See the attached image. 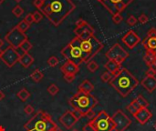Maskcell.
I'll return each instance as SVG.
<instances>
[{"label": "cell", "mask_w": 156, "mask_h": 131, "mask_svg": "<svg viewBox=\"0 0 156 131\" xmlns=\"http://www.w3.org/2000/svg\"><path fill=\"white\" fill-rule=\"evenodd\" d=\"M76 8L71 0H44L40 12L55 26H59Z\"/></svg>", "instance_id": "cell-1"}, {"label": "cell", "mask_w": 156, "mask_h": 131, "mask_svg": "<svg viewBox=\"0 0 156 131\" xmlns=\"http://www.w3.org/2000/svg\"><path fill=\"white\" fill-rule=\"evenodd\" d=\"M87 116V118H89V119H94L95 118V116H96V114H95V112L93 111V110H91V111H90L86 116Z\"/></svg>", "instance_id": "cell-47"}, {"label": "cell", "mask_w": 156, "mask_h": 131, "mask_svg": "<svg viewBox=\"0 0 156 131\" xmlns=\"http://www.w3.org/2000/svg\"><path fill=\"white\" fill-rule=\"evenodd\" d=\"M71 131H79V130H78V129H76V128H74V129H72Z\"/></svg>", "instance_id": "cell-55"}, {"label": "cell", "mask_w": 156, "mask_h": 131, "mask_svg": "<svg viewBox=\"0 0 156 131\" xmlns=\"http://www.w3.org/2000/svg\"><path fill=\"white\" fill-rule=\"evenodd\" d=\"M149 37H156V28L155 27H152L150 30L147 33V36Z\"/></svg>", "instance_id": "cell-43"}, {"label": "cell", "mask_w": 156, "mask_h": 131, "mask_svg": "<svg viewBox=\"0 0 156 131\" xmlns=\"http://www.w3.org/2000/svg\"><path fill=\"white\" fill-rule=\"evenodd\" d=\"M33 14V20H34V23H39L42 18H43V14H42L40 11L38 10H36Z\"/></svg>", "instance_id": "cell-34"}, {"label": "cell", "mask_w": 156, "mask_h": 131, "mask_svg": "<svg viewBox=\"0 0 156 131\" xmlns=\"http://www.w3.org/2000/svg\"><path fill=\"white\" fill-rule=\"evenodd\" d=\"M1 52H2V50H1V49H0V56H1Z\"/></svg>", "instance_id": "cell-56"}, {"label": "cell", "mask_w": 156, "mask_h": 131, "mask_svg": "<svg viewBox=\"0 0 156 131\" xmlns=\"http://www.w3.org/2000/svg\"><path fill=\"white\" fill-rule=\"evenodd\" d=\"M153 127H154V129L156 130V122L154 123V126H153Z\"/></svg>", "instance_id": "cell-53"}, {"label": "cell", "mask_w": 156, "mask_h": 131, "mask_svg": "<svg viewBox=\"0 0 156 131\" xmlns=\"http://www.w3.org/2000/svg\"><path fill=\"white\" fill-rule=\"evenodd\" d=\"M133 116L141 125H144L150 120V119L152 116V114L148 109V108H141Z\"/></svg>", "instance_id": "cell-15"}, {"label": "cell", "mask_w": 156, "mask_h": 131, "mask_svg": "<svg viewBox=\"0 0 156 131\" xmlns=\"http://www.w3.org/2000/svg\"><path fill=\"white\" fill-rule=\"evenodd\" d=\"M60 70L63 73L64 75H75L77 73H79V67L78 65H76L75 63L67 60L61 67H60Z\"/></svg>", "instance_id": "cell-17"}, {"label": "cell", "mask_w": 156, "mask_h": 131, "mask_svg": "<svg viewBox=\"0 0 156 131\" xmlns=\"http://www.w3.org/2000/svg\"><path fill=\"white\" fill-rule=\"evenodd\" d=\"M3 46H4V41H3V39L0 38V48H1Z\"/></svg>", "instance_id": "cell-51"}, {"label": "cell", "mask_w": 156, "mask_h": 131, "mask_svg": "<svg viewBox=\"0 0 156 131\" xmlns=\"http://www.w3.org/2000/svg\"><path fill=\"white\" fill-rule=\"evenodd\" d=\"M112 74L110 72H109V71H105L104 73H102V75L101 76V79H102V82H104V83H106V82H110V79L112 78Z\"/></svg>", "instance_id": "cell-35"}, {"label": "cell", "mask_w": 156, "mask_h": 131, "mask_svg": "<svg viewBox=\"0 0 156 131\" xmlns=\"http://www.w3.org/2000/svg\"><path fill=\"white\" fill-rule=\"evenodd\" d=\"M137 23H138V19L134 16H132V15H131V16L127 18V24H128L129 26H135Z\"/></svg>", "instance_id": "cell-37"}, {"label": "cell", "mask_w": 156, "mask_h": 131, "mask_svg": "<svg viewBox=\"0 0 156 131\" xmlns=\"http://www.w3.org/2000/svg\"><path fill=\"white\" fill-rule=\"evenodd\" d=\"M121 40H122L123 44H125V46L130 49L134 48L141 42L140 37L133 30H129L122 37Z\"/></svg>", "instance_id": "cell-14"}, {"label": "cell", "mask_w": 156, "mask_h": 131, "mask_svg": "<svg viewBox=\"0 0 156 131\" xmlns=\"http://www.w3.org/2000/svg\"><path fill=\"white\" fill-rule=\"evenodd\" d=\"M19 30L21 31V32H23V33H26L28 29H29V27H30V25L28 24V23H26L24 19L23 20H21L17 26H16Z\"/></svg>", "instance_id": "cell-28"}, {"label": "cell", "mask_w": 156, "mask_h": 131, "mask_svg": "<svg viewBox=\"0 0 156 131\" xmlns=\"http://www.w3.org/2000/svg\"><path fill=\"white\" fill-rule=\"evenodd\" d=\"M141 85L149 92L152 93L156 89V78L155 77H145L141 81Z\"/></svg>", "instance_id": "cell-18"}, {"label": "cell", "mask_w": 156, "mask_h": 131, "mask_svg": "<svg viewBox=\"0 0 156 131\" xmlns=\"http://www.w3.org/2000/svg\"><path fill=\"white\" fill-rule=\"evenodd\" d=\"M24 20H25L26 23L29 24V25H31L32 23H34V20H33V14H31V13H28V14L26 15V16L25 17Z\"/></svg>", "instance_id": "cell-40"}, {"label": "cell", "mask_w": 156, "mask_h": 131, "mask_svg": "<svg viewBox=\"0 0 156 131\" xmlns=\"http://www.w3.org/2000/svg\"><path fill=\"white\" fill-rule=\"evenodd\" d=\"M26 39H27L26 35L21 32L17 26L10 29L7 34L5 36V40L9 44L10 47L14 48L15 49L19 48L21 44Z\"/></svg>", "instance_id": "cell-9"}, {"label": "cell", "mask_w": 156, "mask_h": 131, "mask_svg": "<svg viewBox=\"0 0 156 131\" xmlns=\"http://www.w3.org/2000/svg\"><path fill=\"white\" fill-rule=\"evenodd\" d=\"M60 53L67 60L71 61L78 66L85 61V56L80 48V39L77 37H75L65 48H63Z\"/></svg>", "instance_id": "cell-5"}, {"label": "cell", "mask_w": 156, "mask_h": 131, "mask_svg": "<svg viewBox=\"0 0 156 131\" xmlns=\"http://www.w3.org/2000/svg\"><path fill=\"white\" fill-rule=\"evenodd\" d=\"M43 4H44V0H34V1H33L34 7H37L38 9H41Z\"/></svg>", "instance_id": "cell-42"}, {"label": "cell", "mask_w": 156, "mask_h": 131, "mask_svg": "<svg viewBox=\"0 0 156 131\" xmlns=\"http://www.w3.org/2000/svg\"><path fill=\"white\" fill-rule=\"evenodd\" d=\"M24 111L26 115H31L35 112V108L33 106L31 105H26L25 108H24Z\"/></svg>", "instance_id": "cell-38"}, {"label": "cell", "mask_w": 156, "mask_h": 131, "mask_svg": "<svg viewBox=\"0 0 156 131\" xmlns=\"http://www.w3.org/2000/svg\"><path fill=\"white\" fill-rule=\"evenodd\" d=\"M85 31H91L95 33L94 28L84 19H79L76 21V28L74 29V34L76 35V37H79L82 33H84Z\"/></svg>", "instance_id": "cell-16"}, {"label": "cell", "mask_w": 156, "mask_h": 131, "mask_svg": "<svg viewBox=\"0 0 156 131\" xmlns=\"http://www.w3.org/2000/svg\"><path fill=\"white\" fill-rule=\"evenodd\" d=\"M133 0H102L100 2L113 16L116 13H121L125 10Z\"/></svg>", "instance_id": "cell-10"}, {"label": "cell", "mask_w": 156, "mask_h": 131, "mask_svg": "<svg viewBox=\"0 0 156 131\" xmlns=\"http://www.w3.org/2000/svg\"><path fill=\"white\" fill-rule=\"evenodd\" d=\"M150 67H152V68H153L154 70H156V56H155V58H154V61H153L152 65Z\"/></svg>", "instance_id": "cell-49"}, {"label": "cell", "mask_w": 156, "mask_h": 131, "mask_svg": "<svg viewBox=\"0 0 156 131\" xmlns=\"http://www.w3.org/2000/svg\"><path fill=\"white\" fill-rule=\"evenodd\" d=\"M94 90V86L93 84L88 80L85 79L84 81H82L80 83V85L79 86V91L80 92H84V93H88V94H91V92Z\"/></svg>", "instance_id": "cell-22"}, {"label": "cell", "mask_w": 156, "mask_h": 131, "mask_svg": "<svg viewBox=\"0 0 156 131\" xmlns=\"http://www.w3.org/2000/svg\"><path fill=\"white\" fill-rule=\"evenodd\" d=\"M17 97L21 100V101H26L30 97V93L28 92L25 87H23L22 89H20L18 93H17Z\"/></svg>", "instance_id": "cell-26"}, {"label": "cell", "mask_w": 156, "mask_h": 131, "mask_svg": "<svg viewBox=\"0 0 156 131\" xmlns=\"http://www.w3.org/2000/svg\"><path fill=\"white\" fill-rule=\"evenodd\" d=\"M98 1H99V2H101V1H102V0H98Z\"/></svg>", "instance_id": "cell-57"}, {"label": "cell", "mask_w": 156, "mask_h": 131, "mask_svg": "<svg viewBox=\"0 0 156 131\" xmlns=\"http://www.w3.org/2000/svg\"><path fill=\"white\" fill-rule=\"evenodd\" d=\"M44 78V73L42 72L40 69L37 68L35 69L31 74H30V78L34 81V82H40Z\"/></svg>", "instance_id": "cell-23"}, {"label": "cell", "mask_w": 156, "mask_h": 131, "mask_svg": "<svg viewBox=\"0 0 156 131\" xmlns=\"http://www.w3.org/2000/svg\"><path fill=\"white\" fill-rule=\"evenodd\" d=\"M79 121V119L73 115L71 110H67L65 113L62 114V116L60 118V124L66 128V129H71L73 126Z\"/></svg>", "instance_id": "cell-13"}, {"label": "cell", "mask_w": 156, "mask_h": 131, "mask_svg": "<svg viewBox=\"0 0 156 131\" xmlns=\"http://www.w3.org/2000/svg\"><path fill=\"white\" fill-rule=\"evenodd\" d=\"M122 20H123V18H122L121 13H116V14H114L112 16V21H113V23L116 24V25H119L120 23H121Z\"/></svg>", "instance_id": "cell-36"}, {"label": "cell", "mask_w": 156, "mask_h": 131, "mask_svg": "<svg viewBox=\"0 0 156 131\" xmlns=\"http://www.w3.org/2000/svg\"><path fill=\"white\" fill-rule=\"evenodd\" d=\"M72 113H73V115L76 116V118H77L79 120L81 118H83V115H82L80 112H79L78 110H74V109H73V110H72Z\"/></svg>", "instance_id": "cell-46"}, {"label": "cell", "mask_w": 156, "mask_h": 131, "mask_svg": "<svg viewBox=\"0 0 156 131\" xmlns=\"http://www.w3.org/2000/svg\"><path fill=\"white\" fill-rule=\"evenodd\" d=\"M105 56L109 60H113L119 65H121L129 57V53L119 43H116L106 52Z\"/></svg>", "instance_id": "cell-8"}, {"label": "cell", "mask_w": 156, "mask_h": 131, "mask_svg": "<svg viewBox=\"0 0 156 131\" xmlns=\"http://www.w3.org/2000/svg\"><path fill=\"white\" fill-rule=\"evenodd\" d=\"M126 108L129 110V112L132 115V116H134L136 113H137V111L141 108H140V106H139V104L137 103V101L135 100V99H133L131 103L126 107Z\"/></svg>", "instance_id": "cell-24"}, {"label": "cell", "mask_w": 156, "mask_h": 131, "mask_svg": "<svg viewBox=\"0 0 156 131\" xmlns=\"http://www.w3.org/2000/svg\"><path fill=\"white\" fill-rule=\"evenodd\" d=\"M19 57L20 56L18 50L9 46L5 50H2L1 56H0V59H1L8 67H12L18 62Z\"/></svg>", "instance_id": "cell-12"}, {"label": "cell", "mask_w": 156, "mask_h": 131, "mask_svg": "<svg viewBox=\"0 0 156 131\" xmlns=\"http://www.w3.org/2000/svg\"><path fill=\"white\" fill-rule=\"evenodd\" d=\"M68 103L72 109L78 110L83 115V116H85L90 111L93 110V108L98 105L99 101L91 94L78 91L69 98Z\"/></svg>", "instance_id": "cell-4"}, {"label": "cell", "mask_w": 156, "mask_h": 131, "mask_svg": "<svg viewBox=\"0 0 156 131\" xmlns=\"http://www.w3.org/2000/svg\"><path fill=\"white\" fill-rule=\"evenodd\" d=\"M15 1H16V2H18V3H19L20 1H22V0H15Z\"/></svg>", "instance_id": "cell-54"}, {"label": "cell", "mask_w": 156, "mask_h": 131, "mask_svg": "<svg viewBox=\"0 0 156 131\" xmlns=\"http://www.w3.org/2000/svg\"><path fill=\"white\" fill-rule=\"evenodd\" d=\"M135 100L137 101V103L139 104V106H140V108H148L149 107V102L141 96V95H139L136 98H135Z\"/></svg>", "instance_id": "cell-29"}, {"label": "cell", "mask_w": 156, "mask_h": 131, "mask_svg": "<svg viewBox=\"0 0 156 131\" xmlns=\"http://www.w3.org/2000/svg\"><path fill=\"white\" fill-rule=\"evenodd\" d=\"M155 56H156V54H153V53H152V52L146 51V53H145V55H144V56H143V60H144L145 64H146L149 67L152 65Z\"/></svg>", "instance_id": "cell-25"}, {"label": "cell", "mask_w": 156, "mask_h": 131, "mask_svg": "<svg viewBox=\"0 0 156 131\" xmlns=\"http://www.w3.org/2000/svg\"><path fill=\"white\" fill-rule=\"evenodd\" d=\"M148 21H149V18L145 14H141L138 18V22H140L141 24H146Z\"/></svg>", "instance_id": "cell-39"}, {"label": "cell", "mask_w": 156, "mask_h": 131, "mask_svg": "<svg viewBox=\"0 0 156 131\" xmlns=\"http://www.w3.org/2000/svg\"><path fill=\"white\" fill-rule=\"evenodd\" d=\"M5 2V0H0V5H1V4H3Z\"/></svg>", "instance_id": "cell-52"}, {"label": "cell", "mask_w": 156, "mask_h": 131, "mask_svg": "<svg viewBox=\"0 0 156 131\" xmlns=\"http://www.w3.org/2000/svg\"><path fill=\"white\" fill-rule=\"evenodd\" d=\"M143 46L144 47L146 51L156 54V37H146L143 40Z\"/></svg>", "instance_id": "cell-19"}, {"label": "cell", "mask_w": 156, "mask_h": 131, "mask_svg": "<svg viewBox=\"0 0 156 131\" xmlns=\"http://www.w3.org/2000/svg\"><path fill=\"white\" fill-rule=\"evenodd\" d=\"M54 131H63V130H62V129H61V128H60L59 126H57V127L54 128Z\"/></svg>", "instance_id": "cell-50"}, {"label": "cell", "mask_w": 156, "mask_h": 131, "mask_svg": "<svg viewBox=\"0 0 156 131\" xmlns=\"http://www.w3.org/2000/svg\"><path fill=\"white\" fill-rule=\"evenodd\" d=\"M87 68L91 73H94L95 71H97L99 69V65L94 60H91L87 63Z\"/></svg>", "instance_id": "cell-32"}, {"label": "cell", "mask_w": 156, "mask_h": 131, "mask_svg": "<svg viewBox=\"0 0 156 131\" xmlns=\"http://www.w3.org/2000/svg\"><path fill=\"white\" fill-rule=\"evenodd\" d=\"M83 131H95V129L92 127V125L91 124V122H89L83 127Z\"/></svg>", "instance_id": "cell-45"}, {"label": "cell", "mask_w": 156, "mask_h": 131, "mask_svg": "<svg viewBox=\"0 0 156 131\" xmlns=\"http://www.w3.org/2000/svg\"><path fill=\"white\" fill-rule=\"evenodd\" d=\"M18 62L20 63V65L23 67L27 68L34 63V57L29 53H25V54L20 56Z\"/></svg>", "instance_id": "cell-21"}, {"label": "cell", "mask_w": 156, "mask_h": 131, "mask_svg": "<svg viewBox=\"0 0 156 131\" xmlns=\"http://www.w3.org/2000/svg\"><path fill=\"white\" fill-rule=\"evenodd\" d=\"M48 92L49 95L51 96H56L57 94H58L60 92V89H59V86H57L56 84H51L48 86Z\"/></svg>", "instance_id": "cell-31"}, {"label": "cell", "mask_w": 156, "mask_h": 131, "mask_svg": "<svg viewBox=\"0 0 156 131\" xmlns=\"http://www.w3.org/2000/svg\"><path fill=\"white\" fill-rule=\"evenodd\" d=\"M63 78H64V80L66 82H68V83H71V82H73L75 80V75H69V74H68V75H64Z\"/></svg>", "instance_id": "cell-41"}, {"label": "cell", "mask_w": 156, "mask_h": 131, "mask_svg": "<svg viewBox=\"0 0 156 131\" xmlns=\"http://www.w3.org/2000/svg\"><path fill=\"white\" fill-rule=\"evenodd\" d=\"M90 122L95 131H113L115 129V125L111 116L105 110L99 112V114Z\"/></svg>", "instance_id": "cell-7"}, {"label": "cell", "mask_w": 156, "mask_h": 131, "mask_svg": "<svg viewBox=\"0 0 156 131\" xmlns=\"http://www.w3.org/2000/svg\"><path fill=\"white\" fill-rule=\"evenodd\" d=\"M103 44L94 35L88 39L80 40V48L85 56L84 63H88L103 48Z\"/></svg>", "instance_id": "cell-6"}, {"label": "cell", "mask_w": 156, "mask_h": 131, "mask_svg": "<svg viewBox=\"0 0 156 131\" xmlns=\"http://www.w3.org/2000/svg\"><path fill=\"white\" fill-rule=\"evenodd\" d=\"M105 68L107 69V71L110 72L112 76L114 77L116 75L119 74V72L121 69V65H119L117 62L113 61V60H109L105 65H104Z\"/></svg>", "instance_id": "cell-20"}, {"label": "cell", "mask_w": 156, "mask_h": 131, "mask_svg": "<svg viewBox=\"0 0 156 131\" xmlns=\"http://www.w3.org/2000/svg\"><path fill=\"white\" fill-rule=\"evenodd\" d=\"M122 97H126L132 90H134L139 85V80L126 68L121 69L119 74L112 77L109 82Z\"/></svg>", "instance_id": "cell-2"}, {"label": "cell", "mask_w": 156, "mask_h": 131, "mask_svg": "<svg viewBox=\"0 0 156 131\" xmlns=\"http://www.w3.org/2000/svg\"><path fill=\"white\" fill-rule=\"evenodd\" d=\"M111 119L115 125V131H125L132 124L131 119L128 118V116L121 109L117 110L113 114Z\"/></svg>", "instance_id": "cell-11"}, {"label": "cell", "mask_w": 156, "mask_h": 131, "mask_svg": "<svg viewBox=\"0 0 156 131\" xmlns=\"http://www.w3.org/2000/svg\"><path fill=\"white\" fill-rule=\"evenodd\" d=\"M156 70H154L152 67H149V69L146 71V77H155Z\"/></svg>", "instance_id": "cell-44"}, {"label": "cell", "mask_w": 156, "mask_h": 131, "mask_svg": "<svg viewBox=\"0 0 156 131\" xmlns=\"http://www.w3.org/2000/svg\"><path fill=\"white\" fill-rule=\"evenodd\" d=\"M32 48H33V45L29 42V40L26 39V40H25V41L21 44V46H20L19 48L22 50V52H24V53H28V52H29V51L32 49Z\"/></svg>", "instance_id": "cell-27"}, {"label": "cell", "mask_w": 156, "mask_h": 131, "mask_svg": "<svg viewBox=\"0 0 156 131\" xmlns=\"http://www.w3.org/2000/svg\"><path fill=\"white\" fill-rule=\"evenodd\" d=\"M57 126L51 116L43 111L38 110L32 118L24 125L25 131H51Z\"/></svg>", "instance_id": "cell-3"}, {"label": "cell", "mask_w": 156, "mask_h": 131, "mask_svg": "<svg viewBox=\"0 0 156 131\" xmlns=\"http://www.w3.org/2000/svg\"><path fill=\"white\" fill-rule=\"evenodd\" d=\"M51 131H54V129H53V130H51Z\"/></svg>", "instance_id": "cell-58"}, {"label": "cell", "mask_w": 156, "mask_h": 131, "mask_svg": "<svg viewBox=\"0 0 156 131\" xmlns=\"http://www.w3.org/2000/svg\"><path fill=\"white\" fill-rule=\"evenodd\" d=\"M5 97H6L5 93H4L3 91H1V90H0V101H1V100H3V99L5 98Z\"/></svg>", "instance_id": "cell-48"}, {"label": "cell", "mask_w": 156, "mask_h": 131, "mask_svg": "<svg viewBox=\"0 0 156 131\" xmlns=\"http://www.w3.org/2000/svg\"><path fill=\"white\" fill-rule=\"evenodd\" d=\"M12 14L16 18H20V17H22V15L24 14V9L19 5H17V6H15V7H13Z\"/></svg>", "instance_id": "cell-30"}, {"label": "cell", "mask_w": 156, "mask_h": 131, "mask_svg": "<svg viewBox=\"0 0 156 131\" xmlns=\"http://www.w3.org/2000/svg\"><path fill=\"white\" fill-rule=\"evenodd\" d=\"M48 65L51 67H55L57 65H58L60 63V60H59V58L57 57L56 56H51L49 59H48Z\"/></svg>", "instance_id": "cell-33"}]
</instances>
